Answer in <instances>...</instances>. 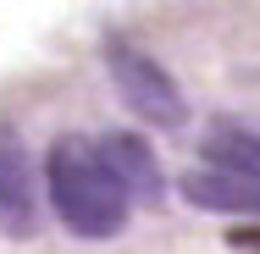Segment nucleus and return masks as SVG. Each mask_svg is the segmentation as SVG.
<instances>
[{"label": "nucleus", "instance_id": "nucleus-4", "mask_svg": "<svg viewBox=\"0 0 260 254\" xmlns=\"http://www.w3.org/2000/svg\"><path fill=\"white\" fill-rule=\"evenodd\" d=\"M100 155H105V166H111V177L127 188V199H160L166 177H160L155 150H150L139 133H105Z\"/></svg>", "mask_w": 260, "mask_h": 254}, {"label": "nucleus", "instance_id": "nucleus-6", "mask_svg": "<svg viewBox=\"0 0 260 254\" xmlns=\"http://www.w3.org/2000/svg\"><path fill=\"white\" fill-rule=\"evenodd\" d=\"M205 155L216 171H227V177H244V183H255L260 188V138L249 127H233V122H216L205 138Z\"/></svg>", "mask_w": 260, "mask_h": 254}, {"label": "nucleus", "instance_id": "nucleus-2", "mask_svg": "<svg viewBox=\"0 0 260 254\" xmlns=\"http://www.w3.org/2000/svg\"><path fill=\"white\" fill-rule=\"evenodd\" d=\"M105 72H111V83L122 89V100L133 105L144 122H155V127H183L188 122V100H183L177 78L150 50L127 45V39H111L105 45Z\"/></svg>", "mask_w": 260, "mask_h": 254}, {"label": "nucleus", "instance_id": "nucleus-3", "mask_svg": "<svg viewBox=\"0 0 260 254\" xmlns=\"http://www.w3.org/2000/svg\"><path fill=\"white\" fill-rule=\"evenodd\" d=\"M0 221L11 232H34L39 227V177H34L28 144L11 127H0Z\"/></svg>", "mask_w": 260, "mask_h": 254}, {"label": "nucleus", "instance_id": "nucleus-1", "mask_svg": "<svg viewBox=\"0 0 260 254\" xmlns=\"http://www.w3.org/2000/svg\"><path fill=\"white\" fill-rule=\"evenodd\" d=\"M45 188H50L55 215L78 238H116L127 227V188L111 177L100 144L61 133L45 155Z\"/></svg>", "mask_w": 260, "mask_h": 254}, {"label": "nucleus", "instance_id": "nucleus-5", "mask_svg": "<svg viewBox=\"0 0 260 254\" xmlns=\"http://www.w3.org/2000/svg\"><path fill=\"white\" fill-rule=\"evenodd\" d=\"M183 199L205 204V210H227V215H260V188L244 183V177H227V171H188L183 177Z\"/></svg>", "mask_w": 260, "mask_h": 254}]
</instances>
